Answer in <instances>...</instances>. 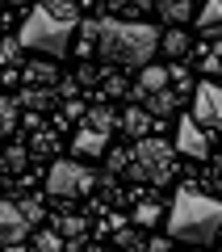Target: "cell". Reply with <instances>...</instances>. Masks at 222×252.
I'll return each instance as SVG.
<instances>
[{
    "instance_id": "34",
    "label": "cell",
    "mask_w": 222,
    "mask_h": 252,
    "mask_svg": "<svg viewBox=\"0 0 222 252\" xmlns=\"http://www.w3.org/2000/svg\"><path fill=\"white\" fill-rule=\"evenodd\" d=\"M0 252H26V244H4Z\"/></svg>"
},
{
    "instance_id": "26",
    "label": "cell",
    "mask_w": 222,
    "mask_h": 252,
    "mask_svg": "<svg viewBox=\"0 0 222 252\" xmlns=\"http://www.w3.org/2000/svg\"><path fill=\"white\" fill-rule=\"evenodd\" d=\"M117 248H122V252H147V240L126 227V231H117Z\"/></svg>"
},
{
    "instance_id": "6",
    "label": "cell",
    "mask_w": 222,
    "mask_h": 252,
    "mask_svg": "<svg viewBox=\"0 0 222 252\" xmlns=\"http://www.w3.org/2000/svg\"><path fill=\"white\" fill-rule=\"evenodd\" d=\"M193 118L201 126H210V130H218L222 135V89L218 84H197L193 89Z\"/></svg>"
},
{
    "instance_id": "3",
    "label": "cell",
    "mask_w": 222,
    "mask_h": 252,
    "mask_svg": "<svg viewBox=\"0 0 222 252\" xmlns=\"http://www.w3.org/2000/svg\"><path fill=\"white\" fill-rule=\"evenodd\" d=\"M222 231V198H210L201 189H176L168 210V235L185 244H210Z\"/></svg>"
},
{
    "instance_id": "14",
    "label": "cell",
    "mask_w": 222,
    "mask_h": 252,
    "mask_svg": "<svg viewBox=\"0 0 222 252\" xmlns=\"http://www.w3.org/2000/svg\"><path fill=\"white\" fill-rule=\"evenodd\" d=\"M197 30L205 38L222 34V0H205V9H197Z\"/></svg>"
},
{
    "instance_id": "31",
    "label": "cell",
    "mask_w": 222,
    "mask_h": 252,
    "mask_svg": "<svg viewBox=\"0 0 222 252\" xmlns=\"http://www.w3.org/2000/svg\"><path fill=\"white\" fill-rule=\"evenodd\" d=\"M172 84H176L180 93H193V76H189L185 67H172Z\"/></svg>"
},
{
    "instance_id": "21",
    "label": "cell",
    "mask_w": 222,
    "mask_h": 252,
    "mask_svg": "<svg viewBox=\"0 0 222 252\" xmlns=\"http://www.w3.org/2000/svg\"><path fill=\"white\" fill-rule=\"evenodd\" d=\"M17 105H21V109H42V105H51V89L26 84V89H21V97H17Z\"/></svg>"
},
{
    "instance_id": "7",
    "label": "cell",
    "mask_w": 222,
    "mask_h": 252,
    "mask_svg": "<svg viewBox=\"0 0 222 252\" xmlns=\"http://www.w3.org/2000/svg\"><path fill=\"white\" fill-rule=\"evenodd\" d=\"M176 152L189 156V160H205L210 156V139H205V126L197 118H180L176 126Z\"/></svg>"
},
{
    "instance_id": "33",
    "label": "cell",
    "mask_w": 222,
    "mask_h": 252,
    "mask_svg": "<svg viewBox=\"0 0 222 252\" xmlns=\"http://www.w3.org/2000/svg\"><path fill=\"white\" fill-rule=\"evenodd\" d=\"M147 252H172L168 240H147Z\"/></svg>"
},
{
    "instance_id": "2",
    "label": "cell",
    "mask_w": 222,
    "mask_h": 252,
    "mask_svg": "<svg viewBox=\"0 0 222 252\" xmlns=\"http://www.w3.org/2000/svg\"><path fill=\"white\" fill-rule=\"evenodd\" d=\"M76 26H80V9L71 0H42V4L29 9V17H26V26H21L17 38L26 42V51L59 59V55H67Z\"/></svg>"
},
{
    "instance_id": "17",
    "label": "cell",
    "mask_w": 222,
    "mask_h": 252,
    "mask_svg": "<svg viewBox=\"0 0 222 252\" xmlns=\"http://www.w3.org/2000/svg\"><path fill=\"white\" fill-rule=\"evenodd\" d=\"M97 42H101V21H80V42H76V55L88 59V55L97 51Z\"/></svg>"
},
{
    "instance_id": "37",
    "label": "cell",
    "mask_w": 222,
    "mask_h": 252,
    "mask_svg": "<svg viewBox=\"0 0 222 252\" xmlns=\"http://www.w3.org/2000/svg\"><path fill=\"white\" fill-rule=\"evenodd\" d=\"M0 4H4V0H0Z\"/></svg>"
},
{
    "instance_id": "20",
    "label": "cell",
    "mask_w": 222,
    "mask_h": 252,
    "mask_svg": "<svg viewBox=\"0 0 222 252\" xmlns=\"http://www.w3.org/2000/svg\"><path fill=\"white\" fill-rule=\"evenodd\" d=\"M34 252H67V240H63L55 227H46V231H38L34 235V244H29Z\"/></svg>"
},
{
    "instance_id": "16",
    "label": "cell",
    "mask_w": 222,
    "mask_h": 252,
    "mask_svg": "<svg viewBox=\"0 0 222 252\" xmlns=\"http://www.w3.org/2000/svg\"><path fill=\"white\" fill-rule=\"evenodd\" d=\"M189 42H193V38H189L185 30H180V26H172L168 34H164V42H160V51L168 55V59H180V55H189Z\"/></svg>"
},
{
    "instance_id": "32",
    "label": "cell",
    "mask_w": 222,
    "mask_h": 252,
    "mask_svg": "<svg viewBox=\"0 0 222 252\" xmlns=\"http://www.w3.org/2000/svg\"><path fill=\"white\" fill-rule=\"evenodd\" d=\"M0 80H4V84H21V72H17V67H4V72H0Z\"/></svg>"
},
{
    "instance_id": "30",
    "label": "cell",
    "mask_w": 222,
    "mask_h": 252,
    "mask_svg": "<svg viewBox=\"0 0 222 252\" xmlns=\"http://www.w3.org/2000/svg\"><path fill=\"white\" fill-rule=\"evenodd\" d=\"M55 143H59L55 130H38V135H34V152H55Z\"/></svg>"
},
{
    "instance_id": "10",
    "label": "cell",
    "mask_w": 222,
    "mask_h": 252,
    "mask_svg": "<svg viewBox=\"0 0 222 252\" xmlns=\"http://www.w3.org/2000/svg\"><path fill=\"white\" fill-rule=\"evenodd\" d=\"M105 143H109V135H105V130L80 126V130H76V139H71V152L80 156V160H97V156L105 152Z\"/></svg>"
},
{
    "instance_id": "36",
    "label": "cell",
    "mask_w": 222,
    "mask_h": 252,
    "mask_svg": "<svg viewBox=\"0 0 222 252\" xmlns=\"http://www.w3.org/2000/svg\"><path fill=\"white\" fill-rule=\"evenodd\" d=\"M193 252H205V248H193Z\"/></svg>"
},
{
    "instance_id": "1",
    "label": "cell",
    "mask_w": 222,
    "mask_h": 252,
    "mask_svg": "<svg viewBox=\"0 0 222 252\" xmlns=\"http://www.w3.org/2000/svg\"><path fill=\"white\" fill-rule=\"evenodd\" d=\"M164 34L147 21H130V17H105L101 21V42L97 55L113 67H147L160 51Z\"/></svg>"
},
{
    "instance_id": "9",
    "label": "cell",
    "mask_w": 222,
    "mask_h": 252,
    "mask_svg": "<svg viewBox=\"0 0 222 252\" xmlns=\"http://www.w3.org/2000/svg\"><path fill=\"white\" fill-rule=\"evenodd\" d=\"M117 126H122L130 139H147V135L155 130V114H151L147 105H126L122 118H117Z\"/></svg>"
},
{
    "instance_id": "22",
    "label": "cell",
    "mask_w": 222,
    "mask_h": 252,
    "mask_svg": "<svg viewBox=\"0 0 222 252\" xmlns=\"http://www.w3.org/2000/svg\"><path fill=\"white\" fill-rule=\"evenodd\" d=\"M84 126H92V130H113L117 126V118H113V109H105V105H97V109H88V114H84Z\"/></svg>"
},
{
    "instance_id": "8",
    "label": "cell",
    "mask_w": 222,
    "mask_h": 252,
    "mask_svg": "<svg viewBox=\"0 0 222 252\" xmlns=\"http://www.w3.org/2000/svg\"><path fill=\"white\" fill-rule=\"evenodd\" d=\"M29 219L21 215V206H13V202H0V248L4 244H26V231H29Z\"/></svg>"
},
{
    "instance_id": "11",
    "label": "cell",
    "mask_w": 222,
    "mask_h": 252,
    "mask_svg": "<svg viewBox=\"0 0 222 252\" xmlns=\"http://www.w3.org/2000/svg\"><path fill=\"white\" fill-rule=\"evenodd\" d=\"M172 84V67H160V63H147L139 72V97H151V93H160V89H168Z\"/></svg>"
},
{
    "instance_id": "4",
    "label": "cell",
    "mask_w": 222,
    "mask_h": 252,
    "mask_svg": "<svg viewBox=\"0 0 222 252\" xmlns=\"http://www.w3.org/2000/svg\"><path fill=\"white\" fill-rule=\"evenodd\" d=\"M130 177L134 181H168V177H176V152H172L168 143H160V139H139L134 143V152H130Z\"/></svg>"
},
{
    "instance_id": "28",
    "label": "cell",
    "mask_w": 222,
    "mask_h": 252,
    "mask_svg": "<svg viewBox=\"0 0 222 252\" xmlns=\"http://www.w3.org/2000/svg\"><path fill=\"white\" fill-rule=\"evenodd\" d=\"M101 76H105L101 84H105L109 97H126V76H122V72H101Z\"/></svg>"
},
{
    "instance_id": "18",
    "label": "cell",
    "mask_w": 222,
    "mask_h": 252,
    "mask_svg": "<svg viewBox=\"0 0 222 252\" xmlns=\"http://www.w3.org/2000/svg\"><path fill=\"white\" fill-rule=\"evenodd\" d=\"M105 4L117 13V17H130V21L142 17L147 9H155V0H105Z\"/></svg>"
},
{
    "instance_id": "27",
    "label": "cell",
    "mask_w": 222,
    "mask_h": 252,
    "mask_svg": "<svg viewBox=\"0 0 222 252\" xmlns=\"http://www.w3.org/2000/svg\"><path fill=\"white\" fill-rule=\"evenodd\" d=\"M160 215H164V210L155 206V202H142V206L134 210V223H139V227H155V223H160Z\"/></svg>"
},
{
    "instance_id": "13",
    "label": "cell",
    "mask_w": 222,
    "mask_h": 252,
    "mask_svg": "<svg viewBox=\"0 0 222 252\" xmlns=\"http://www.w3.org/2000/svg\"><path fill=\"white\" fill-rule=\"evenodd\" d=\"M21 80L38 84V89H51V84H59V72H55L51 59H38V63H26V67H21Z\"/></svg>"
},
{
    "instance_id": "15",
    "label": "cell",
    "mask_w": 222,
    "mask_h": 252,
    "mask_svg": "<svg viewBox=\"0 0 222 252\" xmlns=\"http://www.w3.org/2000/svg\"><path fill=\"white\" fill-rule=\"evenodd\" d=\"M55 231H59L63 240H84V235H88V219L84 215H59L55 219Z\"/></svg>"
},
{
    "instance_id": "25",
    "label": "cell",
    "mask_w": 222,
    "mask_h": 252,
    "mask_svg": "<svg viewBox=\"0 0 222 252\" xmlns=\"http://www.w3.org/2000/svg\"><path fill=\"white\" fill-rule=\"evenodd\" d=\"M0 160H4V168H9V172H26V164H29V156H26V147H21V143H13L9 152L0 156Z\"/></svg>"
},
{
    "instance_id": "24",
    "label": "cell",
    "mask_w": 222,
    "mask_h": 252,
    "mask_svg": "<svg viewBox=\"0 0 222 252\" xmlns=\"http://www.w3.org/2000/svg\"><path fill=\"white\" fill-rule=\"evenodd\" d=\"M21 51H26L21 38H4V42H0V67H13V63L21 59Z\"/></svg>"
},
{
    "instance_id": "35",
    "label": "cell",
    "mask_w": 222,
    "mask_h": 252,
    "mask_svg": "<svg viewBox=\"0 0 222 252\" xmlns=\"http://www.w3.org/2000/svg\"><path fill=\"white\" fill-rule=\"evenodd\" d=\"M9 4H29V0H9Z\"/></svg>"
},
{
    "instance_id": "29",
    "label": "cell",
    "mask_w": 222,
    "mask_h": 252,
    "mask_svg": "<svg viewBox=\"0 0 222 252\" xmlns=\"http://www.w3.org/2000/svg\"><path fill=\"white\" fill-rule=\"evenodd\" d=\"M17 206H21V215H26L29 223H42V215H46V210H42V202H38V198H21Z\"/></svg>"
},
{
    "instance_id": "19",
    "label": "cell",
    "mask_w": 222,
    "mask_h": 252,
    "mask_svg": "<svg viewBox=\"0 0 222 252\" xmlns=\"http://www.w3.org/2000/svg\"><path fill=\"white\" fill-rule=\"evenodd\" d=\"M142 101H147V109H151V114L155 118H164V114H172V109H176V93H172V89H160V93H151V97H142Z\"/></svg>"
},
{
    "instance_id": "5",
    "label": "cell",
    "mask_w": 222,
    "mask_h": 252,
    "mask_svg": "<svg viewBox=\"0 0 222 252\" xmlns=\"http://www.w3.org/2000/svg\"><path fill=\"white\" fill-rule=\"evenodd\" d=\"M101 185V177L80 160H55L51 172H46V193L51 198H80V193H92Z\"/></svg>"
},
{
    "instance_id": "12",
    "label": "cell",
    "mask_w": 222,
    "mask_h": 252,
    "mask_svg": "<svg viewBox=\"0 0 222 252\" xmlns=\"http://www.w3.org/2000/svg\"><path fill=\"white\" fill-rule=\"evenodd\" d=\"M155 13L168 26H185V21H193V0H155Z\"/></svg>"
},
{
    "instance_id": "23",
    "label": "cell",
    "mask_w": 222,
    "mask_h": 252,
    "mask_svg": "<svg viewBox=\"0 0 222 252\" xmlns=\"http://www.w3.org/2000/svg\"><path fill=\"white\" fill-rule=\"evenodd\" d=\"M17 101L13 97H0V135H13V126H17Z\"/></svg>"
}]
</instances>
